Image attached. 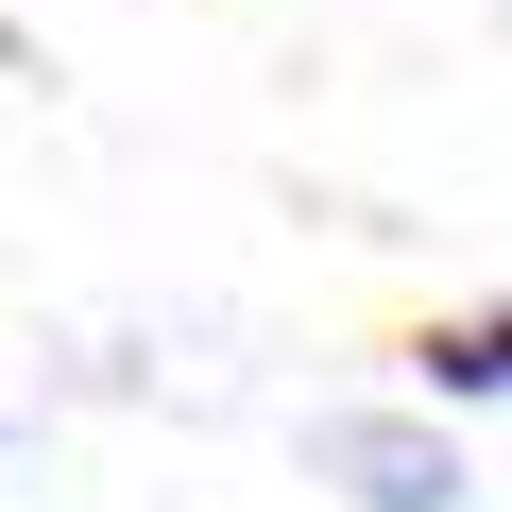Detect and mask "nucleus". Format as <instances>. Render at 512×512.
<instances>
[{
  "mask_svg": "<svg viewBox=\"0 0 512 512\" xmlns=\"http://www.w3.org/2000/svg\"><path fill=\"white\" fill-rule=\"evenodd\" d=\"M308 478L342 512H478V444L444 410H308Z\"/></svg>",
  "mask_w": 512,
  "mask_h": 512,
  "instance_id": "f257e3e1",
  "label": "nucleus"
},
{
  "mask_svg": "<svg viewBox=\"0 0 512 512\" xmlns=\"http://www.w3.org/2000/svg\"><path fill=\"white\" fill-rule=\"evenodd\" d=\"M410 376H427V410H495L512 325H495V308H461V325H427V359H410Z\"/></svg>",
  "mask_w": 512,
  "mask_h": 512,
  "instance_id": "f03ea898",
  "label": "nucleus"
}]
</instances>
